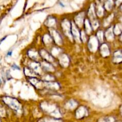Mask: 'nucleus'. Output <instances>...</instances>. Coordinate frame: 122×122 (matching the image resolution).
Wrapping results in <instances>:
<instances>
[{
    "mask_svg": "<svg viewBox=\"0 0 122 122\" xmlns=\"http://www.w3.org/2000/svg\"><path fill=\"white\" fill-rule=\"evenodd\" d=\"M0 79H1V78H0Z\"/></svg>",
    "mask_w": 122,
    "mask_h": 122,
    "instance_id": "nucleus-32",
    "label": "nucleus"
},
{
    "mask_svg": "<svg viewBox=\"0 0 122 122\" xmlns=\"http://www.w3.org/2000/svg\"><path fill=\"white\" fill-rule=\"evenodd\" d=\"M96 37L97 38L98 40L99 43H103L104 42V33L103 31L100 30L97 33Z\"/></svg>",
    "mask_w": 122,
    "mask_h": 122,
    "instance_id": "nucleus-25",
    "label": "nucleus"
},
{
    "mask_svg": "<svg viewBox=\"0 0 122 122\" xmlns=\"http://www.w3.org/2000/svg\"><path fill=\"white\" fill-rule=\"evenodd\" d=\"M99 47V41L98 40L96 36H91L88 39V48L91 51H97Z\"/></svg>",
    "mask_w": 122,
    "mask_h": 122,
    "instance_id": "nucleus-4",
    "label": "nucleus"
},
{
    "mask_svg": "<svg viewBox=\"0 0 122 122\" xmlns=\"http://www.w3.org/2000/svg\"><path fill=\"white\" fill-rule=\"evenodd\" d=\"M29 66V67L30 69H32L33 71L35 72L38 75H39V74H41V72H42V71L41 67L40 62L32 61L30 62Z\"/></svg>",
    "mask_w": 122,
    "mask_h": 122,
    "instance_id": "nucleus-11",
    "label": "nucleus"
},
{
    "mask_svg": "<svg viewBox=\"0 0 122 122\" xmlns=\"http://www.w3.org/2000/svg\"><path fill=\"white\" fill-rule=\"evenodd\" d=\"M41 106L45 112H47L49 114L54 116L55 117H60V111L58 106L55 104L48 102H44L41 104Z\"/></svg>",
    "mask_w": 122,
    "mask_h": 122,
    "instance_id": "nucleus-1",
    "label": "nucleus"
},
{
    "mask_svg": "<svg viewBox=\"0 0 122 122\" xmlns=\"http://www.w3.org/2000/svg\"><path fill=\"white\" fill-rule=\"evenodd\" d=\"M50 32H50V36L51 37L52 39H53L54 42L56 43L57 45H61L63 44V39H62L61 37L60 34L58 33V31L51 28Z\"/></svg>",
    "mask_w": 122,
    "mask_h": 122,
    "instance_id": "nucleus-7",
    "label": "nucleus"
},
{
    "mask_svg": "<svg viewBox=\"0 0 122 122\" xmlns=\"http://www.w3.org/2000/svg\"><path fill=\"white\" fill-rule=\"evenodd\" d=\"M39 53L42 60L47 61L51 63H53L55 61L54 57L52 56L51 53L48 52L45 49H41L40 51H39Z\"/></svg>",
    "mask_w": 122,
    "mask_h": 122,
    "instance_id": "nucleus-5",
    "label": "nucleus"
},
{
    "mask_svg": "<svg viewBox=\"0 0 122 122\" xmlns=\"http://www.w3.org/2000/svg\"><path fill=\"white\" fill-rule=\"evenodd\" d=\"M40 65L42 71H46L47 72H54L55 71V68L54 67V66L47 61L42 60L41 62H40Z\"/></svg>",
    "mask_w": 122,
    "mask_h": 122,
    "instance_id": "nucleus-10",
    "label": "nucleus"
},
{
    "mask_svg": "<svg viewBox=\"0 0 122 122\" xmlns=\"http://www.w3.org/2000/svg\"><path fill=\"white\" fill-rule=\"evenodd\" d=\"M29 82L33 86H34L36 89L42 90L45 88V83L42 80L37 78L36 77H30L27 78Z\"/></svg>",
    "mask_w": 122,
    "mask_h": 122,
    "instance_id": "nucleus-3",
    "label": "nucleus"
},
{
    "mask_svg": "<svg viewBox=\"0 0 122 122\" xmlns=\"http://www.w3.org/2000/svg\"><path fill=\"white\" fill-rule=\"evenodd\" d=\"M45 25L50 28H53L54 26L56 25V19L52 17H50L45 21Z\"/></svg>",
    "mask_w": 122,
    "mask_h": 122,
    "instance_id": "nucleus-20",
    "label": "nucleus"
},
{
    "mask_svg": "<svg viewBox=\"0 0 122 122\" xmlns=\"http://www.w3.org/2000/svg\"><path fill=\"white\" fill-rule=\"evenodd\" d=\"M6 116V110L3 104L0 102V117H5Z\"/></svg>",
    "mask_w": 122,
    "mask_h": 122,
    "instance_id": "nucleus-27",
    "label": "nucleus"
},
{
    "mask_svg": "<svg viewBox=\"0 0 122 122\" xmlns=\"http://www.w3.org/2000/svg\"><path fill=\"white\" fill-rule=\"evenodd\" d=\"M11 55H12V51H8V52L7 53V55L8 56H11Z\"/></svg>",
    "mask_w": 122,
    "mask_h": 122,
    "instance_id": "nucleus-30",
    "label": "nucleus"
},
{
    "mask_svg": "<svg viewBox=\"0 0 122 122\" xmlns=\"http://www.w3.org/2000/svg\"><path fill=\"white\" fill-rule=\"evenodd\" d=\"M27 55H28L29 57L31 59L32 61L40 62H41L42 60L41 57L40 56V55H39V52L33 49H29V50L27 51Z\"/></svg>",
    "mask_w": 122,
    "mask_h": 122,
    "instance_id": "nucleus-8",
    "label": "nucleus"
},
{
    "mask_svg": "<svg viewBox=\"0 0 122 122\" xmlns=\"http://www.w3.org/2000/svg\"><path fill=\"white\" fill-rule=\"evenodd\" d=\"M83 25L85 28V32H86L87 33H91V32L92 31L93 29L89 19H85Z\"/></svg>",
    "mask_w": 122,
    "mask_h": 122,
    "instance_id": "nucleus-18",
    "label": "nucleus"
},
{
    "mask_svg": "<svg viewBox=\"0 0 122 122\" xmlns=\"http://www.w3.org/2000/svg\"><path fill=\"white\" fill-rule=\"evenodd\" d=\"M43 42H44V44H45V45L46 46H49L50 45H51L52 44V43L54 42L53 39H52L51 37L50 36V35H45L44 37H43Z\"/></svg>",
    "mask_w": 122,
    "mask_h": 122,
    "instance_id": "nucleus-22",
    "label": "nucleus"
},
{
    "mask_svg": "<svg viewBox=\"0 0 122 122\" xmlns=\"http://www.w3.org/2000/svg\"><path fill=\"white\" fill-rule=\"evenodd\" d=\"M12 68H13V69H19V70H20V68H19L18 66L15 65H12Z\"/></svg>",
    "mask_w": 122,
    "mask_h": 122,
    "instance_id": "nucleus-29",
    "label": "nucleus"
},
{
    "mask_svg": "<svg viewBox=\"0 0 122 122\" xmlns=\"http://www.w3.org/2000/svg\"><path fill=\"white\" fill-rule=\"evenodd\" d=\"M95 12L97 13V14L98 15V16L101 17L104 14V8L103 7H102L101 6L99 5L98 7L97 8V10L95 11Z\"/></svg>",
    "mask_w": 122,
    "mask_h": 122,
    "instance_id": "nucleus-26",
    "label": "nucleus"
},
{
    "mask_svg": "<svg viewBox=\"0 0 122 122\" xmlns=\"http://www.w3.org/2000/svg\"><path fill=\"white\" fill-rule=\"evenodd\" d=\"M2 101L8 107L17 112L20 111L22 108L20 101L10 96H3L2 97Z\"/></svg>",
    "mask_w": 122,
    "mask_h": 122,
    "instance_id": "nucleus-2",
    "label": "nucleus"
},
{
    "mask_svg": "<svg viewBox=\"0 0 122 122\" xmlns=\"http://www.w3.org/2000/svg\"><path fill=\"white\" fill-rule=\"evenodd\" d=\"M114 34L120 35L122 33V25L120 23L116 24L113 28Z\"/></svg>",
    "mask_w": 122,
    "mask_h": 122,
    "instance_id": "nucleus-24",
    "label": "nucleus"
},
{
    "mask_svg": "<svg viewBox=\"0 0 122 122\" xmlns=\"http://www.w3.org/2000/svg\"><path fill=\"white\" fill-rule=\"evenodd\" d=\"M122 59V55L121 50H117L114 53L113 56V61L116 63H119L121 62Z\"/></svg>",
    "mask_w": 122,
    "mask_h": 122,
    "instance_id": "nucleus-19",
    "label": "nucleus"
},
{
    "mask_svg": "<svg viewBox=\"0 0 122 122\" xmlns=\"http://www.w3.org/2000/svg\"><path fill=\"white\" fill-rule=\"evenodd\" d=\"M62 28L64 33L69 37H72L71 33V23L67 19H64L61 23Z\"/></svg>",
    "mask_w": 122,
    "mask_h": 122,
    "instance_id": "nucleus-9",
    "label": "nucleus"
},
{
    "mask_svg": "<svg viewBox=\"0 0 122 122\" xmlns=\"http://www.w3.org/2000/svg\"><path fill=\"white\" fill-rule=\"evenodd\" d=\"M55 80V77L51 74H45L42 77V80L46 82H50V81H54Z\"/></svg>",
    "mask_w": 122,
    "mask_h": 122,
    "instance_id": "nucleus-23",
    "label": "nucleus"
},
{
    "mask_svg": "<svg viewBox=\"0 0 122 122\" xmlns=\"http://www.w3.org/2000/svg\"><path fill=\"white\" fill-rule=\"evenodd\" d=\"M77 105V103L75 100H69L67 104H66L67 106H68V108H71L75 107V106Z\"/></svg>",
    "mask_w": 122,
    "mask_h": 122,
    "instance_id": "nucleus-28",
    "label": "nucleus"
},
{
    "mask_svg": "<svg viewBox=\"0 0 122 122\" xmlns=\"http://www.w3.org/2000/svg\"><path fill=\"white\" fill-rule=\"evenodd\" d=\"M24 74L28 78L36 77L38 75H39L35 72L33 71L32 69H30L29 67H25L24 68Z\"/></svg>",
    "mask_w": 122,
    "mask_h": 122,
    "instance_id": "nucleus-17",
    "label": "nucleus"
},
{
    "mask_svg": "<svg viewBox=\"0 0 122 122\" xmlns=\"http://www.w3.org/2000/svg\"><path fill=\"white\" fill-rule=\"evenodd\" d=\"M105 37H106L107 40H112L114 37V32H113V28L112 27L109 28L105 33Z\"/></svg>",
    "mask_w": 122,
    "mask_h": 122,
    "instance_id": "nucleus-21",
    "label": "nucleus"
},
{
    "mask_svg": "<svg viewBox=\"0 0 122 122\" xmlns=\"http://www.w3.org/2000/svg\"><path fill=\"white\" fill-rule=\"evenodd\" d=\"M88 114V110L85 106H81L76 110V115L77 118H82Z\"/></svg>",
    "mask_w": 122,
    "mask_h": 122,
    "instance_id": "nucleus-16",
    "label": "nucleus"
},
{
    "mask_svg": "<svg viewBox=\"0 0 122 122\" xmlns=\"http://www.w3.org/2000/svg\"><path fill=\"white\" fill-rule=\"evenodd\" d=\"M102 1H106V0H102Z\"/></svg>",
    "mask_w": 122,
    "mask_h": 122,
    "instance_id": "nucleus-31",
    "label": "nucleus"
},
{
    "mask_svg": "<svg viewBox=\"0 0 122 122\" xmlns=\"http://www.w3.org/2000/svg\"><path fill=\"white\" fill-rule=\"evenodd\" d=\"M100 49L101 55L103 57H107V56H108L110 55V51L109 47H108V44L107 43H103V44H102V45L100 47Z\"/></svg>",
    "mask_w": 122,
    "mask_h": 122,
    "instance_id": "nucleus-15",
    "label": "nucleus"
},
{
    "mask_svg": "<svg viewBox=\"0 0 122 122\" xmlns=\"http://www.w3.org/2000/svg\"><path fill=\"white\" fill-rule=\"evenodd\" d=\"M44 83H45V88L51 90H58L60 88L59 84L56 81H50V82L44 81Z\"/></svg>",
    "mask_w": 122,
    "mask_h": 122,
    "instance_id": "nucleus-12",
    "label": "nucleus"
},
{
    "mask_svg": "<svg viewBox=\"0 0 122 122\" xmlns=\"http://www.w3.org/2000/svg\"><path fill=\"white\" fill-rule=\"evenodd\" d=\"M59 62L60 64L62 67H68L69 65V63H70V59L68 57V56H67L65 54L60 55L59 57Z\"/></svg>",
    "mask_w": 122,
    "mask_h": 122,
    "instance_id": "nucleus-13",
    "label": "nucleus"
},
{
    "mask_svg": "<svg viewBox=\"0 0 122 122\" xmlns=\"http://www.w3.org/2000/svg\"><path fill=\"white\" fill-rule=\"evenodd\" d=\"M71 36L76 41L77 43L81 42V32L79 28L76 25L74 22L71 23Z\"/></svg>",
    "mask_w": 122,
    "mask_h": 122,
    "instance_id": "nucleus-6",
    "label": "nucleus"
},
{
    "mask_svg": "<svg viewBox=\"0 0 122 122\" xmlns=\"http://www.w3.org/2000/svg\"><path fill=\"white\" fill-rule=\"evenodd\" d=\"M85 20V14L83 13H81L79 14H77L75 18V24L77 27H81V26H83V22Z\"/></svg>",
    "mask_w": 122,
    "mask_h": 122,
    "instance_id": "nucleus-14",
    "label": "nucleus"
}]
</instances>
